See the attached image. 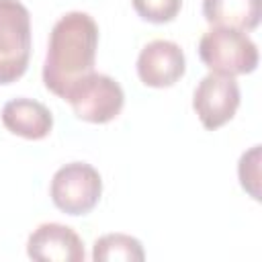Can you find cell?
Instances as JSON below:
<instances>
[{"instance_id": "1", "label": "cell", "mask_w": 262, "mask_h": 262, "mask_svg": "<svg viewBox=\"0 0 262 262\" xmlns=\"http://www.w3.org/2000/svg\"><path fill=\"white\" fill-rule=\"evenodd\" d=\"M96 47L98 27L94 18L80 10L63 14L49 35L43 63V82L47 90L63 98L78 80L94 72Z\"/></svg>"}, {"instance_id": "2", "label": "cell", "mask_w": 262, "mask_h": 262, "mask_svg": "<svg viewBox=\"0 0 262 262\" xmlns=\"http://www.w3.org/2000/svg\"><path fill=\"white\" fill-rule=\"evenodd\" d=\"M199 55L203 63L225 76L250 74L258 66V47L246 31L213 27L199 41Z\"/></svg>"}, {"instance_id": "3", "label": "cell", "mask_w": 262, "mask_h": 262, "mask_svg": "<svg viewBox=\"0 0 262 262\" xmlns=\"http://www.w3.org/2000/svg\"><path fill=\"white\" fill-rule=\"evenodd\" d=\"M31 57V14L18 0H0V84L18 80Z\"/></svg>"}, {"instance_id": "4", "label": "cell", "mask_w": 262, "mask_h": 262, "mask_svg": "<svg viewBox=\"0 0 262 262\" xmlns=\"http://www.w3.org/2000/svg\"><path fill=\"white\" fill-rule=\"evenodd\" d=\"M63 98L72 104L76 117L88 123H108L125 104L121 84L115 78L98 72H90L78 80Z\"/></svg>"}, {"instance_id": "5", "label": "cell", "mask_w": 262, "mask_h": 262, "mask_svg": "<svg viewBox=\"0 0 262 262\" xmlns=\"http://www.w3.org/2000/svg\"><path fill=\"white\" fill-rule=\"evenodd\" d=\"M49 192L59 211L68 215H86L100 199L102 178L94 166L86 162H70L53 174Z\"/></svg>"}, {"instance_id": "6", "label": "cell", "mask_w": 262, "mask_h": 262, "mask_svg": "<svg viewBox=\"0 0 262 262\" xmlns=\"http://www.w3.org/2000/svg\"><path fill=\"white\" fill-rule=\"evenodd\" d=\"M239 106V86L235 76L225 74H207L194 88L192 108L199 115V121L207 129H217L233 119Z\"/></svg>"}, {"instance_id": "7", "label": "cell", "mask_w": 262, "mask_h": 262, "mask_svg": "<svg viewBox=\"0 0 262 262\" xmlns=\"http://www.w3.org/2000/svg\"><path fill=\"white\" fill-rule=\"evenodd\" d=\"M186 70L184 51L178 43L168 39L149 41L137 57V74L145 86L168 88L176 84Z\"/></svg>"}, {"instance_id": "8", "label": "cell", "mask_w": 262, "mask_h": 262, "mask_svg": "<svg viewBox=\"0 0 262 262\" xmlns=\"http://www.w3.org/2000/svg\"><path fill=\"white\" fill-rule=\"evenodd\" d=\"M27 254L39 262H82L86 256L80 235L61 223L39 225L29 235Z\"/></svg>"}, {"instance_id": "9", "label": "cell", "mask_w": 262, "mask_h": 262, "mask_svg": "<svg viewBox=\"0 0 262 262\" xmlns=\"http://www.w3.org/2000/svg\"><path fill=\"white\" fill-rule=\"evenodd\" d=\"M2 123L14 135L25 139H43L53 127V117L49 108L39 100L14 98L4 104Z\"/></svg>"}, {"instance_id": "10", "label": "cell", "mask_w": 262, "mask_h": 262, "mask_svg": "<svg viewBox=\"0 0 262 262\" xmlns=\"http://www.w3.org/2000/svg\"><path fill=\"white\" fill-rule=\"evenodd\" d=\"M203 16L211 27L252 31L262 16V0H203Z\"/></svg>"}, {"instance_id": "11", "label": "cell", "mask_w": 262, "mask_h": 262, "mask_svg": "<svg viewBox=\"0 0 262 262\" xmlns=\"http://www.w3.org/2000/svg\"><path fill=\"white\" fill-rule=\"evenodd\" d=\"M145 258L143 246L137 237L127 235V233H106L94 242L92 250V260L96 262H141Z\"/></svg>"}, {"instance_id": "12", "label": "cell", "mask_w": 262, "mask_h": 262, "mask_svg": "<svg viewBox=\"0 0 262 262\" xmlns=\"http://www.w3.org/2000/svg\"><path fill=\"white\" fill-rule=\"evenodd\" d=\"M135 12L149 23H170L182 6V0H131Z\"/></svg>"}, {"instance_id": "13", "label": "cell", "mask_w": 262, "mask_h": 262, "mask_svg": "<svg viewBox=\"0 0 262 262\" xmlns=\"http://www.w3.org/2000/svg\"><path fill=\"white\" fill-rule=\"evenodd\" d=\"M237 174H239V182L244 186V190L250 192L252 199H260V145H254L250 151H246L239 158V166H237Z\"/></svg>"}]
</instances>
